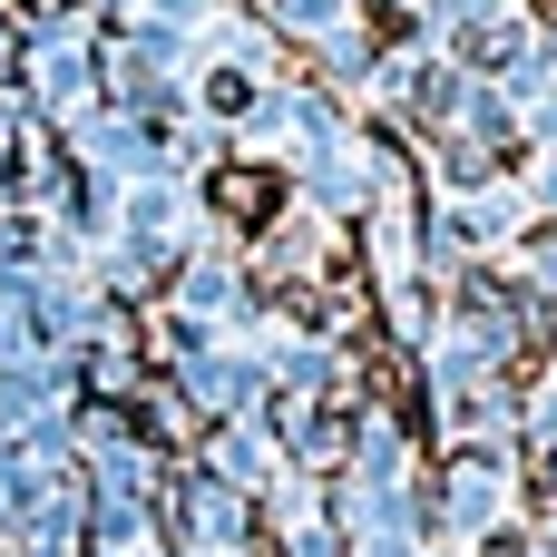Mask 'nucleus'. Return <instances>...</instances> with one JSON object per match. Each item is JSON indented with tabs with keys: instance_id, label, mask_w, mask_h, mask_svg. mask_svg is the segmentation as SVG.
I'll list each match as a JSON object with an SVG mask.
<instances>
[{
	"instance_id": "nucleus-2",
	"label": "nucleus",
	"mask_w": 557,
	"mask_h": 557,
	"mask_svg": "<svg viewBox=\"0 0 557 557\" xmlns=\"http://www.w3.org/2000/svg\"><path fill=\"white\" fill-rule=\"evenodd\" d=\"M196 470L255 509V499L284 480V441H274V421H264V411H245V421H215V431L196 441Z\"/></svg>"
},
{
	"instance_id": "nucleus-1",
	"label": "nucleus",
	"mask_w": 557,
	"mask_h": 557,
	"mask_svg": "<svg viewBox=\"0 0 557 557\" xmlns=\"http://www.w3.org/2000/svg\"><path fill=\"white\" fill-rule=\"evenodd\" d=\"M421 499L441 529L431 548H490L529 519V470H519V450H450L441 490H421Z\"/></svg>"
}]
</instances>
